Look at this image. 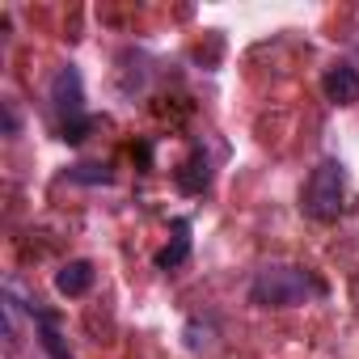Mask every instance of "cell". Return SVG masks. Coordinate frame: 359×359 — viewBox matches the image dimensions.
<instances>
[{
  "mask_svg": "<svg viewBox=\"0 0 359 359\" xmlns=\"http://www.w3.org/2000/svg\"><path fill=\"white\" fill-rule=\"evenodd\" d=\"M317 292H321V283L304 266H292V262H266L250 283V300L258 309H296Z\"/></svg>",
  "mask_w": 359,
  "mask_h": 359,
  "instance_id": "6da1fadb",
  "label": "cell"
},
{
  "mask_svg": "<svg viewBox=\"0 0 359 359\" xmlns=\"http://www.w3.org/2000/svg\"><path fill=\"white\" fill-rule=\"evenodd\" d=\"M342 203H346V165L338 156H321L317 169L309 173V182L300 191V212L309 220H338L342 216Z\"/></svg>",
  "mask_w": 359,
  "mask_h": 359,
  "instance_id": "7a4b0ae2",
  "label": "cell"
},
{
  "mask_svg": "<svg viewBox=\"0 0 359 359\" xmlns=\"http://www.w3.org/2000/svg\"><path fill=\"white\" fill-rule=\"evenodd\" d=\"M47 97H51V110H55L60 127L89 118V114H85V81H81V72H76L72 64L55 68V76H51V85H47Z\"/></svg>",
  "mask_w": 359,
  "mask_h": 359,
  "instance_id": "3957f363",
  "label": "cell"
},
{
  "mask_svg": "<svg viewBox=\"0 0 359 359\" xmlns=\"http://www.w3.org/2000/svg\"><path fill=\"white\" fill-rule=\"evenodd\" d=\"M321 93H325L334 106H355V102H359V68H351V64H334V68H325V76H321Z\"/></svg>",
  "mask_w": 359,
  "mask_h": 359,
  "instance_id": "277c9868",
  "label": "cell"
},
{
  "mask_svg": "<svg viewBox=\"0 0 359 359\" xmlns=\"http://www.w3.org/2000/svg\"><path fill=\"white\" fill-rule=\"evenodd\" d=\"M173 182H177V191H182V195H203V191L212 187V165H208V152H203V148H195L182 165L173 169Z\"/></svg>",
  "mask_w": 359,
  "mask_h": 359,
  "instance_id": "5b68a950",
  "label": "cell"
},
{
  "mask_svg": "<svg viewBox=\"0 0 359 359\" xmlns=\"http://www.w3.org/2000/svg\"><path fill=\"white\" fill-rule=\"evenodd\" d=\"M191 258V220L187 216H177L173 224H169V241H165V250L152 258L156 262V271H173V266H182Z\"/></svg>",
  "mask_w": 359,
  "mask_h": 359,
  "instance_id": "8992f818",
  "label": "cell"
},
{
  "mask_svg": "<svg viewBox=\"0 0 359 359\" xmlns=\"http://www.w3.org/2000/svg\"><path fill=\"white\" fill-rule=\"evenodd\" d=\"M93 287V262L89 258H72L55 271V292L60 296H85Z\"/></svg>",
  "mask_w": 359,
  "mask_h": 359,
  "instance_id": "52a82bcc",
  "label": "cell"
},
{
  "mask_svg": "<svg viewBox=\"0 0 359 359\" xmlns=\"http://www.w3.org/2000/svg\"><path fill=\"white\" fill-rule=\"evenodd\" d=\"M68 182H81V187H110L114 182V169L110 165H68Z\"/></svg>",
  "mask_w": 359,
  "mask_h": 359,
  "instance_id": "ba28073f",
  "label": "cell"
},
{
  "mask_svg": "<svg viewBox=\"0 0 359 359\" xmlns=\"http://www.w3.org/2000/svg\"><path fill=\"white\" fill-rule=\"evenodd\" d=\"M0 110H5V135H18V110H13V102H0Z\"/></svg>",
  "mask_w": 359,
  "mask_h": 359,
  "instance_id": "9c48e42d",
  "label": "cell"
}]
</instances>
